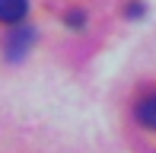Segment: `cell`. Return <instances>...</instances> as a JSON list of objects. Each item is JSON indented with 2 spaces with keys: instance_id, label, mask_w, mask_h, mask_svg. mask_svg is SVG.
I'll return each instance as SVG.
<instances>
[{
  "instance_id": "1",
  "label": "cell",
  "mask_w": 156,
  "mask_h": 153,
  "mask_svg": "<svg viewBox=\"0 0 156 153\" xmlns=\"http://www.w3.org/2000/svg\"><path fill=\"white\" fill-rule=\"evenodd\" d=\"M32 41H35V29L32 26H13L10 32H6V38H3V51H6V58L10 61H19V58H26V51L32 48Z\"/></svg>"
},
{
  "instance_id": "2",
  "label": "cell",
  "mask_w": 156,
  "mask_h": 153,
  "mask_svg": "<svg viewBox=\"0 0 156 153\" xmlns=\"http://www.w3.org/2000/svg\"><path fill=\"white\" fill-rule=\"evenodd\" d=\"M29 13V0H0V23L19 26Z\"/></svg>"
},
{
  "instance_id": "3",
  "label": "cell",
  "mask_w": 156,
  "mask_h": 153,
  "mask_svg": "<svg viewBox=\"0 0 156 153\" xmlns=\"http://www.w3.org/2000/svg\"><path fill=\"white\" fill-rule=\"evenodd\" d=\"M134 115H137V121L144 124V128L156 131V93L144 96V99L137 102V109H134Z\"/></svg>"
},
{
  "instance_id": "4",
  "label": "cell",
  "mask_w": 156,
  "mask_h": 153,
  "mask_svg": "<svg viewBox=\"0 0 156 153\" xmlns=\"http://www.w3.org/2000/svg\"><path fill=\"white\" fill-rule=\"evenodd\" d=\"M67 23L73 26V29H80V26H83V13H80V10H73V13H67Z\"/></svg>"
}]
</instances>
